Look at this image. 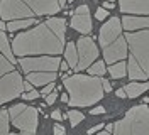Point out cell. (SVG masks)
Segmentation results:
<instances>
[{
    "label": "cell",
    "instance_id": "obj_1",
    "mask_svg": "<svg viewBox=\"0 0 149 135\" xmlns=\"http://www.w3.org/2000/svg\"><path fill=\"white\" fill-rule=\"evenodd\" d=\"M66 20L63 17H51L37 27L22 32L12 41V53L17 57L29 54H61L65 51Z\"/></svg>",
    "mask_w": 149,
    "mask_h": 135
},
{
    "label": "cell",
    "instance_id": "obj_2",
    "mask_svg": "<svg viewBox=\"0 0 149 135\" xmlns=\"http://www.w3.org/2000/svg\"><path fill=\"white\" fill-rule=\"evenodd\" d=\"M65 88L71 107H92L103 98L102 78L90 74H73L65 78Z\"/></svg>",
    "mask_w": 149,
    "mask_h": 135
},
{
    "label": "cell",
    "instance_id": "obj_3",
    "mask_svg": "<svg viewBox=\"0 0 149 135\" xmlns=\"http://www.w3.org/2000/svg\"><path fill=\"white\" fill-rule=\"evenodd\" d=\"M59 9L58 0H0V17L3 22L58 14Z\"/></svg>",
    "mask_w": 149,
    "mask_h": 135
},
{
    "label": "cell",
    "instance_id": "obj_4",
    "mask_svg": "<svg viewBox=\"0 0 149 135\" xmlns=\"http://www.w3.org/2000/svg\"><path fill=\"white\" fill-rule=\"evenodd\" d=\"M129 64L127 74L130 80H149V29L127 32Z\"/></svg>",
    "mask_w": 149,
    "mask_h": 135
},
{
    "label": "cell",
    "instance_id": "obj_5",
    "mask_svg": "<svg viewBox=\"0 0 149 135\" xmlns=\"http://www.w3.org/2000/svg\"><path fill=\"white\" fill-rule=\"evenodd\" d=\"M98 135H149V107L137 105L129 108L120 120L107 125Z\"/></svg>",
    "mask_w": 149,
    "mask_h": 135
},
{
    "label": "cell",
    "instance_id": "obj_6",
    "mask_svg": "<svg viewBox=\"0 0 149 135\" xmlns=\"http://www.w3.org/2000/svg\"><path fill=\"white\" fill-rule=\"evenodd\" d=\"M24 93V80L15 66L0 53V107Z\"/></svg>",
    "mask_w": 149,
    "mask_h": 135
},
{
    "label": "cell",
    "instance_id": "obj_7",
    "mask_svg": "<svg viewBox=\"0 0 149 135\" xmlns=\"http://www.w3.org/2000/svg\"><path fill=\"white\" fill-rule=\"evenodd\" d=\"M9 118L12 125L17 127L22 132V135H36L37 123H39V113L34 107L17 103V105L9 108Z\"/></svg>",
    "mask_w": 149,
    "mask_h": 135
},
{
    "label": "cell",
    "instance_id": "obj_8",
    "mask_svg": "<svg viewBox=\"0 0 149 135\" xmlns=\"http://www.w3.org/2000/svg\"><path fill=\"white\" fill-rule=\"evenodd\" d=\"M24 73H56L59 69V56H41V57H17Z\"/></svg>",
    "mask_w": 149,
    "mask_h": 135
},
{
    "label": "cell",
    "instance_id": "obj_9",
    "mask_svg": "<svg viewBox=\"0 0 149 135\" xmlns=\"http://www.w3.org/2000/svg\"><path fill=\"white\" fill-rule=\"evenodd\" d=\"M76 51H78V66L74 71L88 69L93 64V61L98 57V49L93 42L92 37H81L76 41Z\"/></svg>",
    "mask_w": 149,
    "mask_h": 135
},
{
    "label": "cell",
    "instance_id": "obj_10",
    "mask_svg": "<svg viewBox=\"0 0 149 135\" xmlns=\"http://www.w3.org/2000/svg\"><path fill=\"white\" fill-rule=\"evenodd\" d=\"M119 36H122V20L119 17L109 19L102 26L100 32H98V41H100L102 49L107 47L109 44H112Z\"/></svg>",
    "mask_w": 149,
    "mask_h": 135
},
{
    "label": "cell",
    "instance_id": "obj_11",
    "mask_svg": "<svg viewBox=\"0 0 149 135\" xmlns=\"http://www.w3.org/2000/svg\"><path fill=\"white\" fill-rule=\"evenodd\" d=\"M125 57H127V41H125V37L119 36L112 44L103 47L105 63L113 64V63H119V61H124Z\"/></svg>",
    "mask_w": 149,
    "mask_h": 135
},
{
    "label": "cell",
    "instance_id": "obj_12",
    "mask_svg": "<svg viewBox=\"0 0 149 135\" xmlns=\"http://www.w3.org/2000/svg\"><path fill=\"white\" fill-rule=\"evenodd\" d=\"M122 14H149V0H119Z\"/></svg>",
    "mask_w": 149,
    "mask_h": 135
},
{
    "label": "cell",
    "instance_id": "obj_13",
    "mask_svg": "<svg viewBox=\"0 0 149 135\" xmlns=\"http://www.w3.org/2000/svg\"><path fill=\"white\" fill-rule=\"evenodd\" d=\"M120 20H122V29H125L127 32L149 29V17H129V15H124Z\"/></svg>",
    "mask_w": 149,
    "mask_h": 135
},
{
    "label": "cell",
    "instance_id": "obj_14",
    "mask_svg": "<svg viewBox=\"0 0 149 135\" xmlns=\"http://www.w3.org/2000/svg\"><path fill=\"white\" fill-rule=\"evenodd\" d=\"M26 80L32 86H46L56 80V73H27Z\"/></svg>",
    "mask_w": 149,
    "mask_h": 135
},
{
    "label": "cell",
    "instance_id": "obj_15",
    "mask_svg": "<svg viewBox=\"0 0 149 135\" xmlns=\"http://www.w3.org/2000/svg\"><path fill=\"white\" fill-rule=\"evenodd\" d=\"M71 27L74 30L81 32V34H90L92 32V19L88 14H83V15H73L71 19Z\"/></svg>",
    "mask_w": 149,
    "mask_h": 135
},
{
    "label": "cell",
    "instance_id": "obj_16",
    "mask_svg": "<svg viewBox=\"0 0 149 135\" xmlns=\"http://www.w3.org/2000/svg\"><path fill=\"white\" fill-rule=\"evenodd\" d=\"M124 90H125V95H127L129 98H137L139 95H142L144 91L149 90V81H146V83H137V81H134V83H129Z\"/></svg>",
    "mask_w": 149,
    "mask_h": 135
},
{
    "label": "cell",
    "instance_id": "obj_17",
    "mask_svg": "<svg viewBox=\"0 0 149 135\" xmlns=\"http://www.w3.org/2000/svg\"><path fill=\"white\" fill-rule=\"evenodd\" d=\"M65 57L71 69H74L78 66V51H76V44L74 42H68L65 46Z\"/></svg>",
    "mask_w": 149,
    "mask_h": 135
},
{
    "label": "cell",
    "instance_id": "obj_18",
    "mask_svg": "<svg viewBox=\"0 0 149 135\" xmlns=\"http://www.w3.org/2000/svg\"><path fill=\"white\" fill-rule=\"evenodd\" d=\"M0 53L3 54V56H5V57H7L12 64L17 63L15 56H14V53H12V46L9 44L7 36H5V32H3V30H0Z\"/></svg>",
    "mask_w": 149,
    "mask_h": 135
},
{
    "label": "cell",
    "instance_id": "obj_19",
    "mask_svg": "<svg viewBox=\"0 0 149 135\" xmlns=\"http://www.w3.org/2000/svg\"><path fill=\"white\" fill-rule=\"evenodd\" d=\"M109 73H110L112 78H124V76L127 74V64L124 63V61L113 63V64H110Z\"/></svg>",
    "mask_w": 149,
    "mask_h": 135
},
{
    "label": "cell",
    "instance_id": "obj_20",
    "mask_svg": "<svg viewBox=\"0 0 149 135\" xmlns=\"http://www.w3.org/2000/svg\"><path fill=\"white\" fill-rule=\"evenodd\" d=\"M9 122H10L9 110H2V111H0V135H14L10 132Z\"/></svg>",
    "mask_w": 149,
    "mask_h": 135
},
{
    "label": "cell",
    "instance_id": "obj_21",
    "mask_svg": "<svg viewBox=\"0 0 149 135\" xmlns=\"http://www.w3.org/2000/svg\"><path fill=\"white\" fill-rule=\"evenodd\" d=\"M34 24V17L32 19H19V20H12V22H7V30L14 32L17 29H24V27H29Z\"/></svg>",
    "mask_w": 149,
    "mask_h": 135
},
{
    "label": "cell",
    "instance_id": "obj_22",
    "mask_svg": "<svg viewBox=\"0 0 149 135\" xmlns=\"http://www.w3.org/2000/svg\"><path fill=\"white\" fill-rule=\"evenodd\" d=\"M66 117H68V120H70L71 127H76V125H80V123L83 122L85 115L81 113V111H78V110H70Z\"/></svg>",
    "mask_w": 149,
    "mask_h": 135
},
{
    "label": "cell",
    "instance_id": "obj_23",
    "mask_svg": "<svg viewBox=\"0 0 149 135\" xmlns=\"http://www.w3.org/2000/svg\"><path fill=\"white\" fill-rule=\"evenodd\" d=\"M105 71H107V68H105V63L103 61H97L95 64H92L88 68V74L90 76H103Z\"/></svg>",
    "mask_w": 149,
    "mask_h": 135
},
{
    "label": "cell",
    "instance_id": "obj_24",
    "mask_svg": "<svg viewBox=\"0 0 149 135\" xmlns=\"http://www.w3.org/2000/svg\"><path fill=\"white\" fill-rule=\"evenodd\" d=\"M41 93H37L36 90H31V91H24V95H22V98L24 100H36Z\"/></svg>",
    "mask_w": 149,
    "mask_h": 135
},
{
    "label": "cell",
    "instance_id": "obj_25",
    "mask_svg": "<svg viewBox=\"0 0 149 135\" xmlns=\"http://www.w3.org/2000/svg\"><path fill=\"white\" fill-rule=\"evenodd\" d=\"M107 15H109V12L103 9V7H98V9H97V14H95V17L98 19V20H103V19H107Z\"/></svg>",
    "mask_w": 149,
    "mask_h": 135
},
{
    "label": "cell",
    "instance_id": "obj_26",
    "mask_svg": "<svg viewBox=\"0 0 149 135\" xmlns=\"http://www.w3.org/2000/svg\"><path fill=\"white\" fill-rule=\"evenodd\" d=\"M56 98H58V90L51 91V93L47 95V96H46V103H47V105H53V103L56 101Z\"/></svg>",
    "mask_w": 149,
    "mask_h": 135
},
{
    "label": "cell",
    "instance_id": "obj_27",
    "mask_svg": "<svg viewBox=\"0 0 149 135\" xmlns=\"http://www.w3.org/2000/svg\"><path fill=\"white\" fill-rule=\"evenodd\" d=\"M51 91H54V81H53V83H49V84H46V86L42 88V91H41V95H42V96H47Z\"/></svg>",
    "mask_w": 149,
    "mask_h": 135
},
{
    "label": "cell",
    "instance_id": "obj_28",
    "mask_svg": "<svg viewBox=\"0 0 149 135\" xmlns=\"http://www.w3.org/2000/svg\"><path fill=\"white\" fill-rule=\"evenodd\" d=\"M53 132H54V135H65L66 134V128L63 125H59V123H56L54 128H53Z\"/></svg>",
    "mask_w": 149,
    "mask_h": 135
},
{
    "label": "cell",
    "instance_id": "obj_29",
    "mask_svg": "<svg viewBox=\"0 0 149 135\" xmlns=\"http://www.w3.org/2000/svg\"><path fill=\"white\" fill-rule=\"evenodd\" d=\"M90 10H88V5H80L78 9L74 10V14H78V15H83V14H88Z\"/></svg>",
    "mask_w": 149,
    "mask_h": 135
},
{
    "label": "cell",
    "instance_id": "obj_30",
    "mask_svg": "<svg viewBox=\"0 0 149 135\" xmlns=\"http://www.w3.org/2000/svg\"><path fill=\"white\" fill-rule=\"evenodd\" d=\"M103 113H105V108L103 107H97V108L90 110V115H103Z\"/></svg>",
    "mask_w": 149,
    "mask_h": 135
},
{
    "label": "cell",
    "instance_id": "obj_31",
    "mask_svg": "<svg viewBox=\"0 0 149 135\" xmlns=\"http://www.w3.org/2000/svg\"><path fill=\"white\" fill-rule=\"evenodd\" d=\"M103 128V123H100V125H95V127H92L90 130H88V135H93V134H98L100 130Z\"/></svg>",
    "mask_w": 149,
    "mask_h": 135
},
{
    "label": "cell",
    "instance_id": "obj_32",
    "mask_svg": "<svg viewBox=\"0 0 149 135\" xmlns=\"http://www.w3.org/2000/svg\"><path fill=\"white\" fill-rule=\"evenodd\" d=\"M102 86H103V91H105V93L112 91V84H110L107 80H103V78H102Z\"/></svg>",
    "mask_w": 149,
    "mask_h": 135
},
{
    "label": "cell",
    "instance_id": "obj_33",
    "mask_svg": "<svg viewBox=\"0 0 149 135\" xmlns=\"http://www.w3.org/2000/svg\"><path fill=\"white\" fill-rule=\"evenodd\" d=\"M51 118H53V120H61L63 115H61V111H59V110H54V111L51 113Z\"/></svg>",
    "mask_w": 149,
    "mask_h": 135
},
{
    "label": "cell",
    "instance_id": "obj_34",
    "mask_svg": "<svg viewBox=\"0 0 149 135\" xmlns=\"http://www.w3.org/2000/svg\"><path fill=\"white\" fill-rule=\"evenodd\" d=\"M115 95H117L119 98H125V96H127V95H125V90H124V88H122V90H117V93H115Z\"/></svg>",
    "mask_w": 149,
    "mask_h": 135
},
{
    "label": "cell",
    "instance_id": "obj_35",
    "mask_svg": "<svg viewBox=\"0 0 149 135\" xmlns=\"http://www.w3.org/2000/svg\"><path fill=\"white\" fill-rule=\"evenodd\" d=\"M31 90H32V84L26 80V81H24V91H31Z\"/></svg>",
    "mask_w": 149,
    "mask_h": 135
},
{
    "label": "cell",
    "instance_id": "obj_36",
    "mask_svg": "<svg viewBox=\"0 0 149 135\" xmlns=\"http://www.w3.org/2000/svg\"><path fill=\"white\" fill-rule=\"evenodd\" d=\"M103 9H105V10L113 9V3H112V2H107V0H105V2H103Z\"/></svg>",
    "mask_w": 149,
    "mask_h": 135
},
{
    "label": "cell",
    "instance_id": "obj_37",
    "mask_svg": "<svg viewBox=\"0 0 149 135\" xmlns=\"http://www.w3.org/2000/svg\"><path fill=\"white\" fill-rule=\"evenodd\" d=\"M59 69H61V71H68V69H70L68 63H61V64H59Z\"/></svg>",
    "mask_w": 149,
    "mask_h": 135
},
{
    "label": "cell",
    "instance_id": "obj_38",
    "mask_svg": "<svg viewBox=\"0 0 149 135\" xmlns=\"http://www.w3.org/2000/svg\"><path fill=\"white\" fill-rule=\"evenodd\" d=\"M0 30H3V32H5V30H7V24H5V22H3V20H2V22H0Z\"/></svg>",
    "mask_w": 149,
    "mask_h": 135
},
{
    "label": "cell",
    "instance_id": "obj_39",
    "mask_svg": "<svg viewBox=\"0 0 149 135\" xmlns=\"http://www.w3.org/2000/svg\"><path fill=\"white\" fill-rule=\"evenodd\" d=\"M61 101L68 103V101H70V96H68V95H61Z\"/></svg>",
    "mask_w": 149,
    "mask_h": 135
},
{
    "label": "cell",
    "instance_id": "obj_40",
    "mask_svg": "<svg viewBox=\"0 0 149 135\" xmlns=\"http://www.w3.org/2000/svg\"><path fill=\"white\" fill-rule=\"evenodd\" d=\"M66 2H68V0H58V3H59V7H65V5H66Z\"/></svg>",
    "mask_w": 149,
    "mask_h": 135
},
{
    "label": "cell",
    "instance_id": "obj_41",
    "mask_svg": "<svg viewBox=\"0 0 149 135\" xmlns=\"http://www.w3.org/2000/svg\"><path fill=\"white\" fill-rule=\"evenodd\" d=\"M107 2H112V3H113V2H115V0H107Z\"/></svg>",
    "mask_w": 149,
    "mask_h": 135
},
{
    "label": "cell",
    "instance_id": "obj_42",
    "mask_svg": "<svg viewBox=\"0 0 149 135\" xmlns=\"http://www.w3.org/2000/svg\"><path fill=\"white\" fill-rule=\"evenodd\" d=\"M68 2H74V0H68Z\"/></svg>",
    "mask_w": 149,
    "mask_h": 135
}]
</instances>
